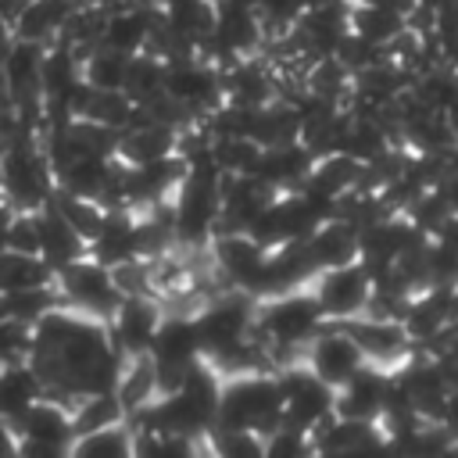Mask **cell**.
<instances>
[{
	"label": "cell",
	"mask_w": 458,
	"mask_h": 458,
	"mask_svg": "<svg viewBox=\"0 0 458 458\" xmlns=\"http://www.w3.org/2000/svg\"><path fill=\"white\" fill-rule=\"evenodd\" d=\"M225 429H254L268 437L283 426V390L276 372H236L222 376L218 422Z\"/></svg>",
	"instance_id": "obj_1"
},
{
	"label": "cell",
	"mask_w": 458,
	"mask_h": 458,
	"mask_svg": "<svg viewBox=\"0 0 458 458\" xmlns=\"http://www.w3.org/2000/svg\"><path fill=\"white\" fill-rule=\"evenodd\" d=\"M322 326H326V315L318 308V297L311 293V283L301 290H286L258 301L254 329L276 347H308V340Z\"/></svg>",
	"instance_id": "obj_2"
},
{
	"label": "cell",
	"mask_w": 458,
	"mask_h": 458,
	"mask_svg": "<svg viewBox=\"0 0 458 458\" xmlns=\"http://www.w3.org/2000/svg\"><path fill=\"white\" fill-rule=\"evenodd\" d=\"M254 318H258V297L247 290L229 286L225 293L208 297L197 311V333H200L204 358H215L243 344L254 333Z\"/></svg>",
	"instance_id": "obj_3"
},
{
	"label": "cell",
	"mask_w": 458,
	"mask_h": 458,
	"mask_svg": "<svg viewBox=\"0 0 458 458\" xmlns=\"http://www.w3.org/2000/svg\"><path fill=\"white\" fill-rule=\"evenodd\" d=\"M4 150V168H0V190L7 193V200L14 208H43L54 193V165L47 157L43 140H29V143H14V147H0Z\"/></svg>",
	"instance_id": "obj_4"
},
{
	"label": "cell",
	"mask_w": 458,
	"mask_h": 458,
	"mask_svg": "<svg viewBox=\"0 0 458 458\" xmlns=\"http://www.w3.org/2000/svg\"><path fill=\"white\" fill-rule=\"evenodd\" d=\"M18 429V454L29 458H61L72 454L75 444V422H72V404L57 397H39L29 411L14 419Z\"/></svg>",
	"instance_id": "obj_5"
},
{
	"label": "cell",
	"mask_w": 458,
	"mask_h": 458,
	"mask_svg": "<svg viewBox=\"0 0 458 458\" xmlns=\"http://www.w3.org/2000/svg\"><path fill=\"white\" fill-rule=\"evenodd\" d=\"M283 390V422L304 433H315L326 419L336 415V386L318 379L304 361L286 365L276 372Z\"/></svg>",
	"instance_id": "obj_6"
},
{
	"label": "cell",
	"mask_w": 458,
	"mask_h": 458,
	"mask_svg": "<svg viewBox=\"0 0 458 458\" xmlns=\"http://www.w3.org/2000/svg\"><path fill=\"white\" fill-rule=\"evenodd\" d=\"M57 290H61V301L75 311H86L93 318H111L114 308L122 304V290L114 286V276L107 265H100L97 258H79L64 268H57Z\"/></svg>",
	"instance_id": "obj_7"
},
{
	"label": "cell",
	"mask_w": 458,
	"mask_h": 458,
	"mask_svg": "<svg viewBox=\"0 0 458 458\" xmlns=\"http://www.w3.org/2000/svg\"><path fill=\"white\" fill-rule=\"evenodd\" d=\"M311 293L318 297V308H322L326 322L358 318L369 308V297H372V272L361 258L347 261V265L322 268L311 279Z\"/></svg>",
	"instance_id": "obj_8"
},
{
	"label": "cell",
	"mask_w": 458,
	"mask_h": 458,
	"mask_svg": "<svg viewBox=\"0 0 458 458\" xmlns=\"http://www.w3.org/2000/svg\"><path fill=\"white\" fill-rule=\"evenodd\" d=\"M165 93L197 122V118H208L222 100V68H215L211 61H204L200 54L193 57H182V61H172L168 72H165Z\"/></svg>",
	"instance_id": "obj_9"
},
{
	"label": "cell",
	"mask_w": 458,
	"mask_h": 458,
	"mask_svg": "<svg viewBox=\"0 0 458 458\" xmlns=\"http://www.w3.org/2000/svg\"><path fill=\"white\" fill-rule=\"evenodd\" d=\"M304 365H308L318 379H326L329 386H344V383L365 365V354H361V347L354 344V336H351L340 322H329V326H322V329L308 340V347H304Z\"/></svg>",
	"instance_id": "obj_10"
},
{
	"label": "cell",
	"mask_w": 458,
	"mask_h": 458,
	"mask_svg": "<svg viewBox=\"0 0 458 458\" xmlns=\"http://www.w3.org/2000/svg\"><path fill=\"white\" fill-rule=\"evenodd\" d=\"M279 197L272 182H265L258 172L247 175H222V211H218V233H247L254 218Z\"/></svg>",
	"instance_id": "obj_11"
},
{
	"label": "cell",
	"mask_w": 458,
	"mask_h": 458,
	"mask_svg": "<svg viewBox=\"0 0 458 458\" xmlns=\"http://www.w3.org/2000/svg\"><path fill=\"white\" fill-rule=\"evenodd\" d=\"M161 318H165V311L154 293H125L122 304L114 308V315L107 318V329H111L114 347L129 358V354L150 351V340H154Z\"/></svg>",
	"instance_id": "obj_12"
},
{
	"label": "cell",
	"mask_w": 458,
	"mask_h": 458,
	"mask_svg": "<svg viewBox=\"0 0 458 458\" xmlns=\"http://www.w3.org/2000/svg\"><path fill=\"white\" fill-rule=\"evenodd\" d=\"M340 326L354 336V344L361 347L365 361H372V365L397 369V365L415 351V344H411V336H408V329H404L401 318L358 315V318H347V322H340Z\"/></svg>",
	"instance_id": "obj_13"
},
{
	"label": "cell",
	"mask_w": 458,
	"mask_h": 458,
	"mask_svg": "<svg viewBox=\"0 0 458 458\" xmlns=\"http://www.w3.org/2000/svg\"><path fill=\"white\" fill-rule=\"evenodd\" d=\"M208 250H211L215 272L229 286L247 290V293H250V286H254V279H258V272L268 258V247H261L250 233H215Z\"/></svg>",
	"instance_id": "obj_14"
},
{
	"label": "cell",
	"mask_w": 458,
	"mask_h": 458,
	"mask_svg": "<svg viewBox=\"0 0 458 458\" xmlns=\"http://www.w3.org/2000/svg\"><path fill=\"white\" fill-rule=\"evenodd\" d=\"M419 236H429V233H422V229L408 218V211H390L386 218H379V222H372V225L361 229V261L369 265L372 276H379V272H386Z\"/></svg>",
	"instance_id": "obj_15"
},
{
	"label": "cell",
	"mask_w": 458,
	"mask_h": 458,
	"mask_svg": "<svg viewBox=\"0 0 458 458\" xmlns=\"http://www.w3.org/2000/svg\"><path fill=\"white\" fill-rule=\"evenodd\" d=\"M451 326H458V304H454V286H422L408 311H404V329L415 347L433 344L444 336Z\"/></svg>",
	"instance_id": "obj_16"
},
{
	"label": "cell",
	"mask_w": 458,
	"mask_h": 458,
	"mask_svg": "<svg viewBox=\"0 0 458 458\" xmlns=\"http://www.w3.org/2000/svg\"><path fill=\"white\" fill-rule=\"evenodd\" d=\"M179 143H182V129L172 125V122H157V118H147V114H132V122L118 132V157L129 161V165H147V161H157V157H168V154H179Z\"/></svg>",
	"instance_id": "obj_17"
},
{
	"label": "cell",
	"mask_w": 458,
	"mask_h": 458,
	"mask_svg": "<svg viewBox=\"0 0 458 458\" xmlns=\"http://www.w3.org/2000/svg\"><path fill=\"white\" fill-rule=\"evenodd\" d=\"M150 354L157 365H175V369H190L204 358L200 347V333H197V315L190 311H165L154 340H150Z\"/></svg>",
	"instance_id": "obj_18"
},
{
	"label": "cell",
	"mask_w": 458,
	"mask_h": 458,
	"mask_svg": "<svg viewBox=\"0 0 458 458\" xmlns=\"http://www.w3.org/2000/svg\"><path fill=\"white\" fill-rule=\"evenodd\" d=\"M315 454H358V451H383L386 433L376 419H344L333 415L311 433Z\"/></svg>",
	"instance_id": "obj_19"
},
{
	"label": "cell",
	"mask_w": 458,
	"mask_h": 458,
	"mask_svg": "<svg viewBox=\"0 0 458 458\" xmlns=\"http://www.w3.org/2000/svg\"><path fill=\"white\" fill-rule=\"evenodd\" d=\"M386 383H390V369L365 361L344 386H336V415L379 422L383 401H386Z\"/></svg>",
	"instance_id": "obj_20"
},
{
	"label": "cell",
	"mask_w": 458,
	"mask_h": 458,
	"mask_svg": "<svg viewBox=\"0 0 458 458\" xmlns=\"http://www.w3.org/2000/svg\"><path fill=\"white\" fill-rule=\"evenodd\" d=\"M222 93L233 104H247V107H261L268 100H276V75L272 64H265L258 54L236 57L222 68Z\"/></svg>",
	"instance_id": "obj_21"
},
{
	"label": "cell",
	"mask_w": 458,
	"mask_h": 458,
	"mask_svg": "<svg viewBox=\"0 0 458 458\" xmlns=\"http://www.w3.org/2000/svg\"><path fill=\"white\" fill-rule=\"evenodd\" d=\"M36 215H39V254L50 261L54 272L89 254V240H86L50 200H47Z\"/></svg>",
	"instance_id": "obj_22"
},
{
	"label": "cell",
	"mask_w": 458,
	"mask_h": 458,
	"mask_svg": "<svg viewBox=\"0 0 458 458\" xmlns=\"http://www.w3.org/2000/svg\"><path fill=\"white\" fill-rule=\"evenodd\" d=\"M89 258L100 265H118L129 258H140L136 250V211L132 208H104L100 229L89 236Z\"/></svg>",
	"instance_id": "obj_23"
},
{
	"label": "cell",
	"mask_w": 458,
	"mask_h": 458,
	"mask_svg": "<svg viewBox=\"0 0 458 458\" xmlns=\"http://www.w3.org/2000/svg\"><path fill=\"white\" fill-rule=\"evenodd\" d=\"M308 250H311V261L322 268H333V265H347V261H358L361 258V229L340 215L326 218L308 240Z\"/></svg>",
	"instance_id": "obj_24"
},
{
	"label": "cell",
	"mask_w": 458,
	"mask_h": 458,
	"mask_svg": "<svg viewBox=\"0 0 458 458\" xmlns=\"http://www.w3.org/2000/svg\"><path fill=\"white\" fill-rule=\"evenodd\" d=\"M311 165H315V154L301 140H293V143L265 147L261 150V161H258V175L283 193V190L304 186V179L311 175Z\"/></svg>",
	"instance_id": "obj_25"
},
{
	"label": "cell",
	"mask_w": 458,
	"mask_h": 458,
	"mask_svg": "<svg viewBox=\"0 0 458 458\" xmlns=\"http://www.w3.org/2000/svg\"><path fill=\"white\" fill-rule=\"evenodd\" d=\"M39 397H47V386L39 379V372L32 369L29 358L18 361H4L0 365V415H7L11 422L29 411Z\"/></svg>",
	"instance_id": "obj_26"
},
{
	"label": "cell",
	"mask_w": 458,
	"mask_h": 458,
	"mask_svg": "<svg viewBox=\"0 0 458 458\" xmlns=\"http://www.w3.org/2000/svg\"><path fill=\"white\" fill-rule=\"evenodd\" d=\"M75 7H79V0H25L18 18L11 21V29H14L18 39L54 43Z\"/></svg>",
	"instance_id": "obj_27"
},
{
	"label": "cell",
	"mask_w": 458,
	"mask_h": 458,
	"mask_svg": "<svg viewBox=\"0 0 458 458\" xmlns=\"http://www.w3.org/2000/svg\"><path fill=\"white\" fill-rule=\"evenodd\" d=\"M250 140L261 147H279L301 140V104L290 97H276L254 111Z\"/></svg>",
	"instance_id": "obj_28"
},
{
	"label": "cell",
	"mask_w": 458,
	"mask_h": 458,
	"mask_svg": "<svg viewBox=\"0 0 458 458\" xmlns=\"http://www.w3.org/2000/svg\"><path fill=\"white\" fill-rule=\"evenodd\" d=\"M361 168H365V165H361L358 157H351L347 150H333V154L315 157L311 175H308L304 182H308L311 190H318V193L340 200L344 193H351V190L361 182Z\"/></svg>",
	"instance_id": "obj_29"
},
{
	"label": "cell",
	"mask_w": 458,
	"mask_h": 458,
	"mask_svg": "<svg viewBox=\"0 0 458 458\" xmlns=\"http://www.w3.org/2000/svg\"><path fill=\"white\" fill-rule=\"evenodd\" d=\"M419 104L440 111V114H454L458 111V64L454 61H440V64H429L426 72L415 75L411 89H408Z\"/></svg>",
	"instance_id": "obj_30"
},
{
	"label": "cell",
	"mask_w": 458,
	"mask_h": 458,
	"mask_svg": "<svg viewBox=\"0 0 458 458\" xmlns=\"http://www.w3.org/2000/svg\"><path fill=\"white\" fill-rule=\"evenodd\" d=\"M114 394L122 397V404H125L129 415L140 411V408H147V404L161 394V386H157V365H154V354H150V351L125 358V369H122V376H118Z\"/></svg>",
	"instance_id": "obj_31"
},
{
	"label": "cell",
	"mask_w": 458,
	"mask_h": 458,
	"mask_svg": "<svg viewBox=\"0 0 458 458\" xmlns=\"http://www.w3.org/2000/svg\"><path fill=\"white\" fill-rule=\"evenodd\" d=\"M408 29V14L379 4V0H351V32L390 47Z\"/></svg>",
	"instance_id": "obj_32"
},
{
	"label": "cell",
	"mask_w": 458,
	"mask_h": 458,
	"mask_svg": "<svg viewBox=\"0 0 458 458\" xmlns=\"http://www.w3.org/2000/svg\"><path fill=\"white\" fill-rule=\"evenodd\" d=\"M165 72H168V64L161 57H154L150 50H140V54L129 57V68H125V79H122V93L136 107H147L165 93Z\"/></svg>",
	"instance_id": "obj_33"
},
{
	"label": "cell",
	"mask_w": 458,
	"mask_h": 458,
	"mask_svg": "<svg viewBox=\"0 0 458 458\" xmlns=\"http://www.w3.org/2000/svg\"><path fill=\"white\" fill-rule=\"evenodd\" d=\"M57 272L43 254H21L11 247H0V293L7 290H25V286H47L54 283Z\"/></svg>",
	"instance_id": "obj_34"
},
{
	"label": "cell",
	"mask_w": 458,
	"mask_h": 458,
	"mask_svg": "<svg viewBox=\"0 0 458 458\" xmlns=\"http://www.w3.org/2000/svg\"><path fill=\"white\" fill-rule=\"evenodd\" d=\"M72 454L79 458H125L136 454V429L132 422H114V426H100L93 433H79L72 444Z\"/></svg>",
	"instance_id": "obj_35"
},
{
	"label": "cell",
	"mask_w": 458,
	"mask_h": 458,
	"mask_svg": "<svg viewBox=\"0 0 458 458\" xmlns=\"http://www.w3.org/2000/svg\"><path fill=\"white\" fill-rule=\"evenodd\" d=\"M107 11H111V7H104V4L79 0V7L72 11V18L64 21V29H61L57 39L68 43L72 50H79V54L100 47V43H104V29H107Z\"/></svg>",
	"instance_id": "obj_36"
},
{
	"label": "cell",
	"mask_w": 458,
	"mask_h": 458,
	"mask_svg": "<svg viewBox=\"0 0 458 458\" xmlns=\"http://www.w3.org/2000/svg\"><path fill=\"white\" fill-rule=\"evenodd\" d=\"M351 82H354V75H351V68L336 54L315 57L308 64V72H304V93H311L318 100H333V104H344L347 100Z\"/></svg>",
	"instance_id": "obj_37"
},
{
	"label": "cell",
	"mask_w": 458,
	"mask_h": 458,
	"mask_svg": "<svg viewBox=\"0 0 458 458\" xmlns=\"http://www.w3.org/2000/svg\"><path fill=\"white\" fill-rule=\"evenodd\" d=\"M161 18L200 47L215 32V0H161Z\"/></svg>",
	"instance_id": "obj_38"
},
{
	"label": "cell",
	"mask_w": 458,
	"mask_h": 458,
	"mask_svg": "<svg viewBox=\"0 0 458 458\" xmlns=\"http://www.w3.org/2000/svg\"><path fill=\"white\" fill-rule=\"evenodd\" d=\"M125 419H129V411H125V404L114 390H100V394H86V397L72 401L75 433H93L100 426H114V422H125Z\"/></svg>",
	"instance_id": "obj_39"
},
{
	"label": "cell",
	"mask_w": 458,
	"mask_h": 458,
	"mask_svg": "<svg viewBox=\"0 0 458 458\" xmlns=\"http://www.w3.org/2000/svg\"><path fill=\"white\" fill-rule=\"evenodd\" d=\"M129 57L132 54H122L114 47H93L82 54V79L97 89H122V79H125V68H129Z\"/></svg>",
	"instance_id": "obj_40"
},
{
	"label": "cell",
	"mask_w": 458,
	"mask_h": 458,
	"mask_svg": "<svg viewBox=\"0 0 458 458\" xmlns=\"http://www.w3.org/2000/svg\"><path fill=\"white\" fill-rule=\"evenodd\" d=\"M261 143H254L250 136H218L211 140V154L218 161V168L225 175H247V172H258V161H261Z\"/></svg>",
	"instance_id": "obj_41"
},
{
	"label": "cell",
	"mask_w": 458,
	"mask_h": 458,
	"mask_svg": "<svg viewBox=\"0 0 458 458\" xmlns=\"http://www.w3.org/2000/svg\"><path fill=\"white\" fill-rule=\"evenodd\" d=\"M208 451L225 458H265V437L254 429H225L215 426L208 433Z\"/></svg>",
	"instance_id": "obj_42"
},
{
	"label": "cell",
	"mask_w": 458,
	"mask_h": 458,
	"mask_svg": "<svg viewBox=\"0 0 458 458\" xmlns=\"http://www.w3.org/2000/svg\"><path fill=\"white\" fill-rule=\"evenodd\" d=\"M308 4H311V0H254V7H258V14H261L268 36H286V32L297 25V18L304 14Z\"/></svg>",
	"instance_id": "obj_43"
},
{
	"label": "cell",
	"mask_w": 458,
	"mask_h": 458,
	"mask_svg": "<svg viewBox=\"0 0 458 458\" xmlns=\"http://www.w3.org/2000/svg\"><path fill=\"white\" fill-rule=\"evenodd\" d=\"M301 454H315L311 433L283 422L265 437V458H301Z\"/></svg>",
	"instance_id": "obj_44"
},
{
	"label": "cell",
	"mask_w": 458,
	"mask_h": 458,
	"mask_svg": "<svg viewBox=\"0 0 458 458\" xmlns=\"http://www.w3.org/2000/svg\"><path fill=\"white\" fill-rule=\"evenodd\" d=\"M39 211V208H36ZM29 208H18L7 225V247L21 254H39V215Z\"/></svg>",
	"instance_id": "obj_45"
},
{
	"label": "cell",
	"mask_w": 458,
	"mask_h": 458,
	"mask_svg": "<svg viewBox=\"0 0 458 458\" xmlns=\"http://www.w3.org/2000/svg\"><path fill=\"white\" fill-rule=\"evenodd\" d=\"M32 351V326L18 318H0V365L29 358Z\"/></svg>",
	"instance_id": "obj_46"
},
{
	"label": "cell",
	"mask_w": 458,
	"mask_h": 458,
	"mask_svg": "<svg viewBox=\"0 0 458 458\" xmlns=\"http://www.w3.org/2000/svg\"><path fill=\"white\" fill-rule=\"evenodd\" d=\"M4 454H18V429L7 415H0V458Z\"/></svg>",
	"instance_id": "obj_47"
},
{
	"label": "cell",
	"mask_w": 458,
	"mask_h": 458,
	"mask_svg": "<svg viewBox=\"0 0 458 458\" xmlns=\"http://www.w3.org/2000/svg\"><path fill=\"white\" fill-rule=\"evenodd\" d=\"M440 422L451 429V437L458 440V386L451 390V397H447V404H444V415H440Z\"/></svg>",
	"instance_id": "obj_48"
},
{
	"label": "cell",
	"mask_w": 458,
	"mask_h": 458,
	"mask_svg": "<svg viewBox=\"0 0 458 458\" xmlns=\"http://www.w3.org/2000/svg\"><path fill=\"white\" fill-rule=\"evenodd\" d=\"M14 204L7 200V193L0 190V247H7V225H11V218H14Z\"/></svg>",
	"instance_id": "obj_49"
},
{
	"label": "cell",
	"mask_w": 458,
	"mask_h": 458,
	"mask_svg": "<svg viewBox=\"0 0 458 458\" xmlns=\"http://www.w3.org/2000/svg\"><path fill=\"white\" fill-rule=\"evenodd\" d=\"M11 47H14V29L7 21H0V72H4V61L11 54Z\"/></svg>",
	"instance_id": "obj_50"
},
{
	"label": "cell",
	"mask_w": 458,
	"mask_h": 458,
	"mask_svg": "<svg viewBox=\"0 0 458 458\" xmlns=\"http://www.w3.org/2000/svg\"><path fill=\"white\" fill-rule=\"evenodd\" d=\"M21 7H25V0H0V21H7V25H11V21L18 18V11H21Z\"/></svg>",
	"instance_id": "obj_51"
},
{
	"label": "cell",
	"mask_w": 458,
	"mask_h": 458,
	"mask_svg": "<svg viewBox=\"0 0 458 458\" xmlns=\"http://www.w3.org/2000/svg\"><path fill=\"white\" fill-rule=\"evenodd\" d=\"M7 114H11V100H7V93L0 89V129H4V122H7Z\"/></svg>",
	"instance_id": "obj_52"
},
{
	"label": "cell",
	"mask_w": 458,
	"mask_h": 458,
	"mask_svg": "<svg viewBox=\"0 0 458 458\" xmlns=\"http://www.w3.org/2000/svg\"><path fill=\"white\" fill-rule=\"evenodd\" d=\"M451 136H454V147H458V111L451 114Z\"/></svg>",
	"instance_id": "obj_53"
}]
</instances>
